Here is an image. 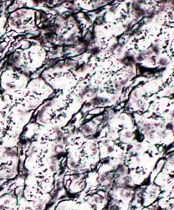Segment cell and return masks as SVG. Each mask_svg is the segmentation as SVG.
Here are the masks:
<instances>
[{
	"mask_svg": "<svg viewBox=\"0 0 174 210\" xmlns=\"http://www.w3.org/2000/svg\"><path fill=\"white\" fill-rule=\"evenodd\" d=\"M80 132L85 135H92L94 134V129L90 127L88 124H84L81 126Z\"/></svg>",
	"mask_w": 174,
	"mask_h": 210,
	"instance_id": "cell-1",
	"label": "cell"
},
{
	"mask_svg": "<svg viewBox=\"0 0 174 210\" xmlns=\"http://www.w3.org/2000/svg\"><path fill=\"white\" fill-rule=\"evenodd\" d=\"M114 151V146L113 145H108L107 146V152L108 153H112Z\"/></svg>",
	"mask_w": 174,
	"mask_h": 210,
	"instance_id": "cell-11",
	"label": "cell"
},
{
	"mask_svg": "<svg viewBox=\"0 0 174 210\" xmlns=\"http://www.w3.org/2000/svg\"><path fill=\"white\" fill-rule=\"evenodd\" d=\"M166 129H167V130H172L173 129V125L172 123H167V124L166 125Z\"/></svg>",
	"mask_w": 174,
	"mask_h": 210,
	"instance_id": "cell-10",
	"label": "cell"
},
{
	"mask_svg": "<svg viewBox=\"0 0 174 210\" xmlns=\"http://www.w3.org/2000/svg\"><path fill=\"white\" fill-rule=\"evenodd\" d=\"M158 62H159V64L161 65V66H167L169 64V61H168L167 58H165V57H161L159 59L158 61Z\"/></svg>",
	"mask_w": 174,
	"mask_h": 210,
	"instance_id": "cell-6",
	"label": "cell"
},
{
	"mask_svg": "<svg viewBox=\"0 0 174 210\" xmlns=\"http://www.w3.org/2000/svg\"><path fill=\"white\" fill-rule=\"evenodd\" d=\"M120 195L121 197H122L125 199H129L132 197L133 193L130 191V189H126V188H122L121 192H120Z\"/></svg>",
	"mask_w": 174,
	"mask_h": 210,
	"instance_id": "cell-2",
	"label": "cell"
},
{
	"mask_svg": "<svg viewBox=\"0 0 174 210\" xmlns=\"http://www.w3.org/2000/svg\"><path fill=\"white\" fill-rule=\"evenodd\" d=\"M68 166H69V167L72 170H77V169L80 168V166H79L77 163H76L74 160L71 158V157H70L69 158V161H68Z\"/></svg>",
	"mask_w": 174,
	"mask_h": 210,
	"instance_id": "cell-4",
	"label": "cell"
},
{
	"mask_svg": "<svg viewBox=\"0 0 174 210\" xmlns=\"http://www.w3.org/2000/svg\"><path fill=\"white\" fill-rule=\"evenodd\" d=\"M151 51L152 53H154L155 55H157L159 53V51H160V49L158 48V46H157V45H154V46H152V47L151 49Z\"/></svg>",
	"mask_w": 174,
	"mask_h": 210,
	"instance_id": "cell-9",
	"label": "cell"
},
{
	"mask_svg": "<svg viewBox=\"0 0 174 210\" xmlns=\"http://www.w3.org/2000/svg\"><path fill=\"white\" fill-rule=\"evenodd\" d=\"M122 135H123V137L125 139H130V138H132V132L130 130H126Z\"/></svg>",
	"mask_w": 174,
	"mask_h": 210,
	"instance_id": "cell-8",
	"label": "cell"
},
{
	"mask_svg": "<svg viewBox=\"0 0 174 210\" xmlns=\"http://www.w3.org/2000/svg\"><path fill=\"white\" fill-rule=\"evenodd\" d=\"M90 150L91 151V152L93 155H96L98 151H97V147H96V145L95 143H92L91 145H90Z\"/></svg>",
	"mask_w": 174,
	"mask_h": 210,
	"instance_id": "cell-7",
	"label": "cell"
},
{
	"mask_svg": "<svg viewBox=\"0 0 174 210\" xmlns=\"http://www.w3.org/2000/svg\"><path fill=\"white\" fill-rule=\"evenodd\" d=\"M93 200L96 203H103L105 201V198L101 195H95L93 196Z\"/></svg>",
	"mask_w": 174,
	"mask_h": 210,
	"instance_id": "cell-5",
	"label": "cell"
},
{
	"mask_svg": "<svg viewBox=\"0 0 174 210\" xmlns=\"http://www.w3.org/2000/svg\"><path fill=\"white\" fill-rule=\"evenodd\" d=\"M108 100L106 98H100V97H95V98L92 99V104L94 105H100L101 103H106Z\"/></svg>",
	"mask_w": 174,
	"mask_h": 210,
	"instance_id": "cell-3",
	"label": "cell"
}]
</instances>
